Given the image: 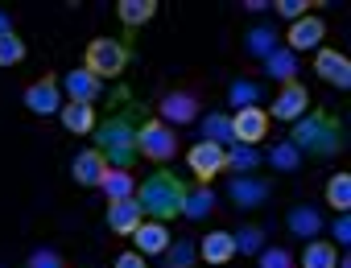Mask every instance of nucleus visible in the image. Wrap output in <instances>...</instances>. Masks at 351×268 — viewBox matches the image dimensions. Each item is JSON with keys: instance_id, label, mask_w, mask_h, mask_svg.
I'll list each match as a JSON object with an SVG mask.
<instances>
[{"instance_id": "9b49d317", "label": "nucleus", "mask_w": 351, "mask_h": 268, "mask_svg": "<svg viewBox=\"0 0 351 268\" xmlns=\"http://www.w3.org/2000/svg\"><path fill=\"white\" fill-rule=\"evenodd\" d=\"M326 38V25H322V17H302V21H293L289 25V34H285V50L289 54H298V50H314L318 42Z\"/></svg>"}, {"instance_id": "a19ab883", "label": "nucleus", "mask_w": 351, "mask_h": 268, "mask_svg": "<svg viewBox=\"0 0 351 268\" xmlns=\"http://www.w3.org/2000/svg\"><path fill=\"white\" fill-rule=\"evenodd\" d=\"M244 9H248V13H265V9H273V5H265V0H248Z\"/></svg>"}, {"instance_id": "2eb2a0df", "label": "nucleus", "mask_w": 351, "mask_h": 268, "mask_svg": "<svg viewBox=\"0 0 351 268\" xmlns=\"http://www.w3.org/2000/svg\"><path fill=\"white\" fill-rule=\"evenodd\" d=\"M108 231H116V235H132L141 223H145V215H141V206H136V198H120V202H108Z\"/></svg>"}, {"instance_id": "473e14b6", "label": "nucleus", "mask_w": 351, "mask_h": 268, "mask_svg": "<svg viewBox=\"0 0 351 268\" xmlns=\"http://www.w3.org/2000/svg\"><path fill=\"white\" fill-rule=\"evenodd\" d=\"M232 239H236V252H244V256L265 252V231H261V227H244V231H236Z\"/></svg>"}, {"instance_id": "aec40b11", "label": "nucleus", "mask_w": 351, "mask_h": 268, "mask_svg": "<svg viewBox=\"0 0 351 268\" xmlns=\"http://www.w3.org/2000/svg\"><path fill=\"white\" fill-rule=\"evenodd\" d=\"M228 198L236 202V206H261L265 198H269V186L261 182V178H232V186H228Z\"/></svg>"}, {"instance_id": "ddd939ff", "label": "nucleus", "mask_w": 351, "mask_h": 268, "mask_svg": "<svg viewBox=\"0 0 351 268\" xmlns=\"http://www.w3.org/2000/svg\"><path fill=\"white\" fill-rule=\"evenodd\" d=\"M104 174H108V161H104V153L99 149H83V153H75V161H71V178H75V186H99L104 182Z\"/></svg>"}, {"instance_id": "7ed1b4c3", "label": "nucleus", "mask_w": 351, "mask_h": 268, "mask_svg": "<svg viewBox=\"0 0 351 268\" xmlns=\"http://www.w3.org/2000/svg\"><path fill=\"white\" fill-rule=\"evenodd\" d=\"M132 198H136V206H141L145 219H153V223H169V219H178V215H182L186 186H182L178 174L161 170V174H149V178L136 186Z\"/></svg>"}, {"instance_id": "f257e3e1", "label": "nucleus", "mask_w": 351, "mask_h": 268, "mask_svg": "<svg viewBox=\"0 0 351 268\" xmlns=\"http://www.w3.org/2000/svg\"><path fill=\"white\" fill-rule=\"evenodd\" d=\"M343 141H347L343 124L330 111H322V107H314L302 120H293V132H289V145L298 153H306V157H335V153H343Z\"/></svg>"}, {"instance_id": "a878e982", "label": "nucleus", "mask_w": 351, "mask_h": 268, "mask_svg": "<svg viewBox=\"0 0 351 268\" xmlns=\"http://www.w3.org/2000/svg\"><path fill=\"white\" fill-rule=\"evenodd\" d=\"M339 264V247L326 239H310L302 252V268H335Z\"/></svg>"}, {"instance_id": "b1692460", "label": "nucleus", "mask_w": 351, "mask_h": 268, "mask_svg": "<svg viewBox=\"0 0 351 268\" xmlns=\"http://www.w3.org/2000/svg\"><path fill=\"white\" fill-rule=\"evenodd\" d=\"M273 50H281V42H277V29H269V25H256V29H248V38H244V54H248V58H269Z\"/></svg>"}, {"instance_id": "412c9836", "label": "nucleus", "mask_w": 351, "mask_h": 268, "mask_svg": "<svg viewBox=\"0 0 351 268\" xmlns=\"http://www.w3.org/2000/svg\"><path fill=\"white\" fill-rule=\"evenodd\" d=\"M62 128L75 132V137H87V132H95V107L91 103H62Z\"/></svg>"}, {"instance_id": "f704fd0d", "label": "nucleus", "mask_w": 351, "mask_h": 268, "mask_svg": "<svg viewBox=\"0 0 351 268\" xmlns=\"http://www.w3.org/2000/svg\"><path fill=\"white\" fill-rule=\"evenodd\" d=\"M261 268H293L289 247H265L261 252Z\"/></svg>"}, {"instance_id": "393cba45", "label": "nucleus", "mask_w": 351, "mask_h": 268, "mask_svg": "<svg viewBox=\"0 0 351 268\" xmlns=\"http://www.w3.org/2000/svg\"><path fill=\"white\" fill-rule=\"evenodd\" d=\"M99 190L108 194V202H120V198H132L136 194V182H132L128 170H108L104 182H99Z\"/></svg>"}, {"instance_id": "20e7f679", "label": "nucleus", "mask_w": 351, "mask_h": 268, "mask_svg": "<svg viewBox=\"0 0 351 268\" xmlns=\"http://www.w3.org/2000/svg\"><path fill=\"white\" fill-rule=\"evenodd\" d=\"M128 46L120 42V38H95L91 46H87V70L104 83V79H120L124 70H128Z\"/></svg>"}, {"instance_id": "9d476101", "label": "nucleus", "mask_w": 351, "mask_h": 268, "mask_svg": "<svg viewBox=\"0 0 351 268\" xmlns=\"http://www.w3.org/2000/svg\"><path fill=\"white\" fill-rule=\"evenodd\" d=\"M157 111H161V124H195L199 120V99L191 91H169V95H161Z\"/></svg>"}, {"instance_id": "f8f14e48", "label": "nucleus", "mask_w": 351, "mask_h": 268, "mask_svg": "<svg viewBox=\"0 0 351 268\" xmlns=\"http://www.w3.org/2000/svg\"><path fill=\"white\" fill-rule=\"evenodd\" d=\"M314 70H318V79H326L330 87H339V91H347L351 87V62L339 54V50H318V58H314Z\"/></svg>"}, {"instance_id": "c85d7f7f", "label": "nucleus", "mask_w": 351, "mask_h": 268, "mask_svg": "<svg viewBox=\"0 0 351 268\" xmlns=\"http://www.w3.org/2000/svg\"><path fill=\"white\" fill-rule=\"evenodd\" d=\"M326 206H335L339 215L351 211V174H335L326 182Z\"/></svg>"}, {"instance_id": "4c0bfd02", "label": "nucleus", "mask_w": 351, "mask_h": 268, "mask_svg": "<svg viewBox=\"0 0 351 268\" xmlns=\"http://www.w3.org/2000/svg\"><path fill=\"white\" fill-rule=\"evenodd\" d=\"M112 268H149V260H145V256H141V252H120V256H116V264H112Z\"/></svg>"}, {"instance_id": "58836bf2", "label": "nucleus", "mask_w": 351, "mask_h": 268, "mask_svg": "<svg viewBox=\"0 0 351 268\" xmlns=\"http://www.w3.org/2000/svg\"><path fill=\"white\" fill-rule=\"evenodd\" d=\"M330 231H335V243H351V219H347V215H339Z\"/></svg>"}, {"instance_id": "39448f33", "label": "nucleus", "mask_w": 351, "mask_h": 268, "mask_svg": "<svg viewBox=\"0 0 351 268\" xmlns=\"http://www.w3.org/2000/svg\"><path fill=\"white\" fill-rule=\"evenodd\" d=\"M173 153H178V137H173L169 124H161V120H141L136 124V157L169 161Z\"/></svg>"}, {"instance_id": "5701e85b", "label": "nucleus", "mask_w": 351, "mask_h": 268, "mask_svg": "<svg viewBox=\"0 0 351 268\" xmlns=\"http://www.w3.org/2000/svg\"><path fill=\"white\" fill-rule=\"evenodd\" d=\"M199 247L195 239H169V247L161 252V268H195Z\"/></svg>"}, {"instance_id": "72a5a7b5", "label": "nucleus", "mask_w": 351, "mask_h": 268, "mask_svg": "<svg viewBox=\"0 0 351 268\" xmlns=\"http://www.w3.org/2000/svg\"><path fill=\"white\" fill-rule=\"evenodd\" d=\"M269 161L277 165V170H298V161H302V153L285 141V145H273V153H269Z\"/></svg>"}, {"instance_id": "1a4fd4ad", "label": "nucleus", "mask_w": 351, "mask_h": 268, "mask_svg": "<svg viewBox=\"0 0 351 268\" xmlns=\"http://www.w3.org/2000/svg\"><path fill=\"white\" fill-rule=\"evenodd\" d=\"M310 111V91L302 87V83H285L281 87V95L273 99V107H269V120H302Z\"/></svg>"}, {"instance_id": "dca6fc26", "label": "nucleus", "mask_w": 351, "mask_h": 268, "mask_svg": "<svg viewBox=\"0 0 351 268\" xmlns=\"http://www.w3.org/2000/svg\"><path fill=\"white\" fill-rule=\"evenodd\" d=\"M169 239H173V235L165 231V223H153V219H145V223L132 231V243H136L132 252H141V256L149 260V256H161V252L169 247Z\"/></svg>"}, {"instance_id": "6ab92c4d", "label": "nucleus", "mask_w": 351, "mask_h": 268, "mask_svg": "<svg viewBox=\"0 0 351 268\" xmlns=\"http://www.w3.org/2000/svg\"><path fill=\"white\" fill-rule=\"evenodd\" d=\"M223 161H228V174H236V178H248V174H256L261 170V149L256 145H232V149H223Z\"/></svg>"}, {"instance_id": "4468645a", "label": "nucleus", "mask_w": 351, "mask_h": 268, "mask_svg": "<svg viewBox=\"0 0 351 268\" xmlns=\"http://www.w3.org/2000/svg\"><path fill=\"white\" fill-rule=\"evenodd\" d=\"M66 95H71V103H95L99 99V91H104V83L87 70V66H79V70H71L62 83H58Z\"/></svg>"}, {"instance_id": "2f4dec72", "label": "nucleus", "mask_w": 351, "mask_h": 268, "mask_svg": "<svg viewBox=\"0 0 351 268\" xmlns=\"http://www.w3.org/2000/svg\"><path fill=\"white\" fill-rule=\"evenodd\" d=\"M228 103H232L236 111H240V107H256V103H261V87L240 79V83H232V91H228Z\"/></svg>"}, {"instance_id": "e433bc0d", "label": "nucleus", "mask_w": 351, "mask_h": 268, "mask_svg": "<svg viewBox=\"0 0 351 268\" xmlns=\"http://www.w3.org/2000/svg\"><path fill=\"white\" fill-rule=\"evenodd\" d=\"M273 9H277L285 21H302V17H306V9H314V5H310V0H277Z\"/></svg>"}, {"instance_id": "f03ea898", "label": "nucleus", "mask_w": 351, "mask_h": 268, "mask_svg": "<svg viewBox=\"0 0 351 268\" xmlns=\"http://www.w3.org/2000/svg\"><path fill=\"white\" fill-rule=\"evenodd\" d=\"M95 149L104 153L108 170H132L136 161V107H120L104 124H95Z\"/></svg>"}, {"instance_id": "a211bd4d", "label": "nucleus", "mask_w": 351, "mask_h": 268, "mask_svg": "<svg viewBox=\"0 0 351 268\" xmlns=\"http://www.w3.org/2000/svg\"><path fill=\"white\" fill-rule=\"evenodd\" d=\"M195 247H199V256H203L207 264H228V260L236 256V239H232V231H211V235H203Z\"/></svg>"}, {"instance_id": "f3484780", "label": "nucleus", "mask_w": 351, "mask_h": 268, "mask_svg": "<svg viewBox=\"0 0 351 268\" xmlns=\"http://www.w3.org/2000/svg\"><path fill=\"white\" fill-rule=\"evenodd\" d=\"M285 227H289L298 239H318V231L326 227V219H322L318 206H293L289 219H285Z\"/></svg>"}, {"instance_id": "423d86ee", "label": "nucleus", "mask_w": 351, "mask_h": 268, "mask_svg": "<svg viewBox=\"0 0 351 268\" xmlns=\"http://www.w3.org/2000/svg\"><path fill=\"white\" fill-rule=\"evenodd\" d=\"M186 165H191V174L199 178V186H207L211 178L228 174L223 145H215V141H199V145H191V153H186Z\"/></svg>"}, {"instance_id": "6e6552de", "label": "nucleus", "mask_w": 351, "mask_h": 268, "mask_svg": "<svg viewBox=\"0 0 351 268\" xmlns=\"http://www.w3.org/2000/svg\"><path fill=\"white\" fill-rule=\"evenodd\" d=\"M25 107H29L34 116H54V111H62V87H58V79L46 75V79L29 83V87H25Z\"/></svg>"}, {"instance_id": "cd10ccee", "label": "nucleus", "mask_w": 351, "mask_h": 268, "mask_svg": "<svg viewBox=\"0 0 351 268\" xmlns=\"http://www.w3.org/2000/svg\"><path fill=\"white\" fill-rule=\"evenodd\" d=\"M215 211V194H211V186H195V190H186V198H182V215L186 219H207Z\"/></svg>"}, {"instance_id": "0eeeda50", "label": "nucleus", "mask_w": 351, "mask_h": 268, "mask_svg": "<svg viewBox=\"0 0 351 268\" xmlns=\"http://www.w3.org/2000/svg\"><path fill=\"white\" fill-rule=\"evenodd\" d=\"M269 132V111L265 107H240L232 116V145H256Z\"/></svg>"}, {"instance_id": "c756f323", "label": "nucleus", "mask_w": 351, "mask_h": 268, "mask_svg": "<svg viewBox=\"0 0 351 268\" xmlns=\"http://www.w3.org/2000/svg\"><path fill=\"white\" fill-rule=\"evenodd\" d=\"M203 141L232 145V116H223V111H211V116H203Z\"/></svg>"}, {"instance_id": "4be33fe9", "label": "nucleus", "mask_w": 351, "mask_h": 268, "mask_svg": "<svg viewBox=\"0 0 351 268\" xmlns=\"http://www.w3.org/2000/svg\"><path fill=\"white\" fill-rule=\"evenodd\" d=\"M265 75H269V79H277L281 87H285V83H298V54H289L285 46H281V50H273V54L265 58Z\"/></svg>"}, {"instance_id": "bb28decb", "label": "nucleus", "mask_w": 351, "mask_h": 268, "mask_svg": "<svg viewBox=\"0 0 351 268\" xmlns=\"http://www.w3.org/2000/svg\"><path fill=\"white\" fill-rule=\"evenodd\" d=\"M116 13H120V21H124L128 29H136V25L153 21V13H157V0H120V5H116Z\"/></svg>"}, {"instance_id": "c9c22d12", "label": "nucleus", "mask_w": 351, "mask_h": 268, "mask_svg": "<svg viewBox=\"0 0 351 268\" xmlns=\"http://www.w3.org/2000/svg\"><path fill=\"white\" fill-rule=\"evenodd\" d=\"M25 268H66V260H62L58 252H50V247H38V252L25 260Z\"/></svg>"}, {"instance_id": "7c9ffc66", "label": "nucleus", "mask_w": 351, "mask_h": 268, "mask_svg": "<svg viewBox=\"0 0 351 268\" xmlns=\"http://www.w3.org/2000/svg\"><path fill=\"white\" fill-rule=\"evenodd\" d=\"M25 42L17 34H0V66H21L25 62Z\"/></svg>"}, {"instance_id": "ea45409f", "label": "nucleus", "mask_w": 351, "mask_h": 268, "mask_svg": "<svg viewBox=\"0 0 351 268\" xmlns=\"http://www.w3.org/2000/svg\"><path fill=\"white\" fill-rule=\"evenodd\" d=\"M0 34H13V17L5 9H0Z\"/></svg>"}]
</instances>
